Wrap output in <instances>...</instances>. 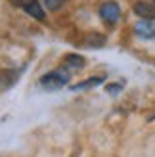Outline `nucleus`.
<instances>
[{
    "label": "nucleus",
    "instance_id": "f8f14e48",
    "mask_svg": "<svg viewBox=\"0 0 155 157\" xmlns=\"http://www.w3.org/2000/svg\"><path fill=\"white\" fill-rule=\"evenodd\" d=\"M107 90H109L111 94H115V92L121 90V84H109V86H107Z\"/></svg>",
    "mask_w": 155,
    "mask_h": 157
},
{
    "label": "nucleus",
    "instance_id": "7ed1b4c3",
    "mask_svg": "<svg viewBox=\"0 0 155 157\" xmlns=\"http://www.w3.org/2000/svg\"><path fill=\"white\" fill-rule=\"evenodd\" d=\"M134 13L140 15L142 19H155V4L149 2H136L134 4Z\"/></svg>",
    "mask_w": 155,
    "mask_h": 157
},
{
    "label": "nucleus",
    "instance_id": "1a4fd4ad",
    "mask_svg": "<svg viewBox=\"0 0 155 157\" xmlns=\"http://www.w3.org/2000/svg\"><path fill=\"white\" fill-rule=\"evenodd\" d=\"M104 44H105V36H104V35L90 33V35L86 36V46H90V48H102Z\"/></svg>",
    "mask_w": 155,
    "mask_h": 157
},
{
    "label": "nucleus",
    "instance_id": "9d476101",
    "mask_svg": "<svg viewBox=\"0 0 155 157\" xmlns=\"http://www.w3.org/2000/svg\"><path fill=\"white\" fill-rule=\"evenodd\" d=\"M63 2H65V0H44L46 8H48L50 12H56V10H59V8L63 6Z\"/></svg>",
    "mask_w": 155,
    "mask_h": 157
},
{
    "label": "nucleus",
    "instance_id": "f257e3e1",
    "mask_svg": "<svg viewBox=\"0 0 155 157\" xmlns=\"http://www.w3.org/2000/svg\"><path fill=\"white\" fill-rule=\"evenodd\" d=\"M67 82H69V73L65 69H56V71H52L40 78V86L46 90H59Z\"/></svg>",
    "mask_w": 155,
    "mask_h": 157
},
{
    "label": "nucleus",
    "instance_id": "9b49d317",
    "mask_svg": "<svg viewBox=\"0 0 155 157\" xmlns=\"http://www.w3.org/2000/svg\"><path fill=\"white\" fill-rule=\"evenodd\" d=\"M10 2H12L13 6H17V8H25L27 4L33 2V0H10Z\"/></svg>",
    "mask_w": 155,
    "mask_h": 157
},
{
    "label": "nucleus",
    "instance_id": "ddd939ff",
    "mask_svg": "<svg viewBox=\"0 0 155 157\" xmlns=\"http://www.w3.org/2000/svg\"><path fill=\"white\" fill-rule=\"evenodd\" d=\"M153 2H155V0H153Z\"/></svg>",
    "mask_w": 155,
    "mask_h": 157
},
{
    "label": "nucleus",
    "instance_id": "39448f33",
    "mask_svg": "<svg viewBox=\"0 0 155 157\" xmlns=\"http://www.w3.org/2000/svg\"><path fill=\"white\" fill-rule=\"evenodd\" d=\"M23 10H25L31 17H35V19H38V21H42L44 17H46V13H44V10H42V6L36 2V0H33V2L31 4H27L25 8H23Z\"/></svg>",
    "mask_w": 155,
    "mask_h": 157
},
{
    "label": "nucleus",
    "instance_id": "20e7f679",
    "mask_svg": "<svg viewBox=\"0 0 155 157\" xmlns=\"http://www.w3.org/2000/svg\"><path fill=\"white\" fill-rule=\"evenodd\" d=\"M134 31H136L140 36H144V38L155 36V25H153L149 19H144V21H140V23H136V25H134Z\"/></svg>",
    "mask_w": 155,
    "mask_h": 157
},
{
    "label": "nucleus",
    "instance_id": "f03ea898",
    "mask_svg": "<svg viewBox=\"0 0 155 157\" xmlns=\"http://www.w3.org/2000/svg\"><path fill=\"white\" fill-rule=\"evenodd\" d=\"M100 17H102L105 23H109V25L117 23L121 19V8H119V4L113 2V0L104 2L102 6H100Z\"/></svg>",
    "mask_w": 155,
    "mask_h": 157
},
{
    "label": "nucleus",
    "instance_id": "423d86ee",
    "mask_svg": "<svg viewBox=\"0 0 155 157\" xmlns=\"http://www.w3.org/2000/svg\"><path fill=\"white\" fill-rule=\"evenodd\" d=\"M105 81V77H92V78H86V81H82L79 84L73 86V90H86V88H92V86H98Z\"/></svg>",
    "mask_w": 155,
    "mask_h": 157
},
{
    "label": "nucleus",
    "instance_id": "6e6552de",
    "mask_svg": "<svg viewBox=\"0 0 155 157\" xmlns=\"http://www.w3.org/2000/svg\"><path fill=\"white\" fill-rule=\"evenodd\" d=\"M84 65V58L79 56V54H69L65 56V67L69 69H81Z\"/></svg>",
    "mask_w": 155,
    "mask_h": 157
},
{
    "label": "nucleus",
    "instance_id": "0eeeda50",
    "mask_svg": "<svg viewBox=\"0 0 155 157\" xmlns=\"http://www.w3.org/2000/svg\"><path fill=\"white\" fill-rule=\"evenodd\" d=\"M17 81V71H0V86L8 88Z\"/></svg>",
    "mask_w": 155,
    "mask_h": 157
}]
</instances>
